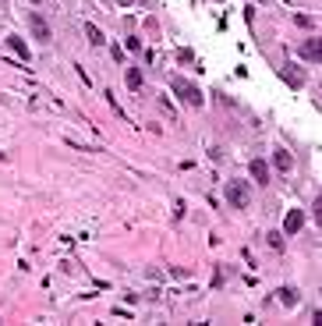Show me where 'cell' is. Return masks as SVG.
Wrapping results in <instances>:
<instances>
[{"label":"cell","instance_id":"1","mask_svg":"<svg viewBox=\"0 0 322 326\" xmlns=\"http://www.w3.org/2000/svg\"><path fill=\"white\" fill-rule=\"evenodd\" d=\"M170 89H174V92H181V100H184L188 106H202V89H198V86H191L188 78L174 74V78H170Z\"/></svg>","mask_w":322,"mask_h":326},{"label":"cell","instance_id":"2","mask_svg":"<svg viewBox=\"0 0 322 326\" xmlns=\"http://www.w3.org/2000/svg\"><path fill=\"white\" fill-rule=\"evenodd\" d=\"M227 202H230L234 210H248V206H252L248 181H227Z\"/></svg>","mask_w":322,"mask_h":326},{"label":"cell","instance_id":"3","mask_svg":"<svg viewBox=\"0 0 322 326\" xmlns=\"http://www.w3.org/2000/svg\"><path fill=\"white\" fill-rule=\"evenodd\" d=\"M28 28H32V36H35V39H43V43H50V39H53L50 25L43 22V14H39V11H28Z\"/></svg>","mask_w":322,"mask_h":326},{"label":"cell","instance_id":"4","mask_svg":"<svg viewBox=\"0 0 322 326\" xmlns=\"http://www.w3.org/2000/svg\"><path fill=\"white\" fill-rule=\"evenodd\" d=\"M301 227H305V213H301V210H291L287 220H284V230H287V234H298Z\"/></svg>","mask_w":322,"mask_h":326},{"label":"cell","instance_id":"5","mask_svg":"<svg viewBox=\"0 0 322 326\" xmlns=\"http://www.w3.org/2000/svg\"><path fill=\"white\" fill-rule=\"evenodd\" d=\"M273 163H276V170H284V174H287V170L294 167V156H291L287 149H276V152H273Z\"/></svg>","mask_w":322,"mask_h":326},{"label":"cell","instance_id":"6","mask_svg":"<svg viewBox=\"0 0 322 326\" xmlns=\"http://www.w3.org/2000/svg\"><path fill=\"white\" fill-rule=\"evenodd\" d=\"M252 178H255V184H269V167H266V160H252Z\"/></svg>","mask_w":322,"mask_h":326},{"label":"cell","instance_id":"7","mask_svg":"<svg viewBox=\"0 0 322 326\" xmlns=\"http://www.w3.org/2000/svg\"><path fill=\"white\" fill-rule=\"evenodd\" d=\"M284 78H287V86H294V89H301V86H305V71H298L294 64H287V68H284Z\"/></svg>","mask_w":322,"mask_h":326},{"label":"cell","instance_id":"8","mask_svg":"<svg viewBox=\"0 0 322 326\" xmlns=\"http://www.w3.org/2000/svg\"><path fill=\"white\" fill-rule=\"evenodd\" d=\"M301 57L312 60V64H319V39H308V43L301 46Z\"/></svg>","mask_w":322,"mask_h":326},{"label":"cell","instance_id":"9","mask_svg":"<svg viewBox=\"0 0 322 326\" xmlns=\"http://www.w3.org/2000/svg\"><path fill=\"white\" fill-rule=\"evenodd\" d=\"M85 36H89V43H92V46H103V43H106V39H103V32H99L92 22H85Z\"/></svg>","mask_w":322,"mask_h":326},{"label":"cell","instance_id":"10","mask_svg":"<svg viewBox=\"0 0 322 326\" xmlns=\"http://www.w3.org/2000/svg\"><path fill=\"white\" fill-rule=\"evenodd\" d=\"M7 46H11V50H14V54H18L21 60H28V46L21 43V39H18V36H7Z\"/></svg>","mask_w":322,"mask_h":326},{"label":"cell","instance_id":"11","mask_svg":"<svg viewBox=\"0 0 322 326\" xmlns=\"http://www.w3.org/2000/svg\"><path fill=\"white\" fill-rule=\"evenodd\" d=\"M276 298L284 302V305H298V291H294V288H280V291H276Z\"/></svg>","mask_w":322,"mask_h":326},{"label":"cell","instance_id":"12","mask_svg":"<svg viewBox=\"0 0 322 326\" xmlns=\"http://www.w3.org/2000/svg\"><path fill=\"white\" fill-rule=\"evenodd\" d=\"M124 78H128V89H142V71L138 68H128Z\"/></svg>","mask_w":322,"mask_h":326},{"label":"cell","instance_id":"13","mask_svg":"<svg viewBox=\"0 0 322 326\" xmlns=\"http://www.w3.org/2000/svg\"><path fill=\"white\" fill-rule=\"evenodd\" d=\"M269 244L273 248H284V234H269Z\"/></svg>","mask_w":322,"mask_h":326},{"label":"cell","instance_id":"14","mask_svg":"<svg viewBox=\"0 0 322 326\" xmlns=\"http://www.w3.org/2000/svg\"><path fill=\"white\" fill-rule=\"evenodd\" d=\"M312 216H315V220H322V198H315V206H312Z\"/></svg>","mask_w":322,"mask_h":326},{"label":"cell","instance_id":"15","mask_svg":"<svg viewBox=\"0 0 322 326\" xmlns=\"http://www.w3.org/2000/svg\"><path fill=\"white\" fill-rule=\"evenodd\" d=\"M120 4H131V0H120Z\"/></svg>","mask_w":322,"mask_h":326}]
</instances>
